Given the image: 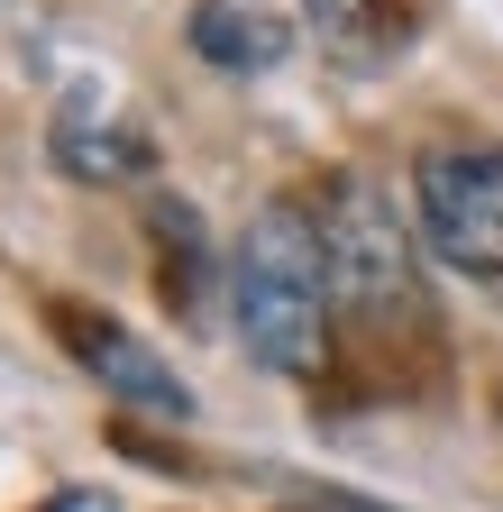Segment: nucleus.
Here are the masks:
<instances>
[{
	"label": "nucleus",
	"instance_id": "nucleus-1",
	"mask_svg": "<svg viewBox=\"0 0 503 512\" xmlns=\"http://www.w3.org/2000/svg\"><path fill=\"white\" fill-rule=\"evenodd\" d=\"M330 247H321V211L302 202H266L247 220L238 256H229V311L238 339L266 375H321L330 366Z\"/></svg>",
	"mask_w": 503,
	"mask_h": 512
},
{
	"label": "nucleus",
	"instance_id": "nucleus-2",
	"mask_svg": "<svg viewBox=\"0 0 503 512\" xmlns=\"http://www.w3.org/2000/svg\"><path fill=\"white\" fill-rule=\"evenodd\" d=\"M321 247H330V293H339V311H366V320L412 311V320H421L412 229L394 220V202H385L366 174H339V183H330V202H321Z\"/></svg>",
	"mask_w": 503,
	"mask_h": 512
},
{
	"label": "nucleus",
	"instance_id": "nucleus-3",
	"mask_svg": "<svg viewBox=\"0 0 503 512\" xmlns=\"http://www.w3.org/2000/svg\"><path fill=\"white\" fill-rule=\"evenodd\" d=\"M412 211L449 275L503 284V147H430L412 165Z\"/></svg>",
	"mask_w": 503,
	"mask_h": 512
},
{
	"label": "nucleus",
	"instance_id": "nucleus-4",
	"mask_svg": "<svg viewBox=\"0 0 503 512\" xmlns=\"http://www.w3.org/2000/svg\"><path fill=\"white\" fill-rule=\"evenodd\" d=\"M55 330H65V348L92 366V384L101 394H119V403H138V412H156V421H183L193 412V384H183L138 330H119L110 311H83V302H55Z\"/></svg>",
	"mask_w": 503,
	"mask_h": 512
},
{
	"label": "nucleus",
	"instance_id": "nucleus-5",
	"mask_svg": "<svg viewBox=\"0 0 503 512\" xmlns=\"http://www.w3.org/2000/svg\"><path fill=\"white\" fill-rule=\"evenodd\" d=\"M55 165H65L74 183H138V174L156 165V147H147L119 110L65 101V110H55Z\"/></svg>",
	"mask_w": 503,
	"mask_h": 512
},
{
	"label": "nucleus",
	"instance_id": "nucleus-6",
	"mask_svg": "<svg viewBox=\"0 0 503 512\" xmlns=\"http://www.w3.org/2000/svg\"><path fill=\"white\" fill-rule=\"evenodd\" d=\"M311 37H321L339 64H357V74H375V64H394L412 46V10L403 0H302Z\"/></svg>",
	"mask_w": 503,
	"mask_h": 512
},
{
	"label": "nucleus",
	"instance_id": "nucleus-7",
	"mask_svg": "<svg viewBox=\"0 0 503 512\" xmlns=\"http://www.w3.org/2000/svg\"><path fill=\"white\" fill-rule=\"evenodd\" d=\"M183 37H193V55L202 64H220V74H275L284 64V19H266V10H247V0H202L193 19H183Z\"/></svg>",
	"mask_w": 503,
	"mask_h": 512
},
{
	"label": "nucleus",
	"instance_id": "nucleus-8",
	"mask_svg": "<svg viewBox=\"0 0 503 512\" xmlns=\"http://www.w3.org/2000/svg\"><path fill=\"white\" fill-rule=\"evenodd\" d=\"M156 238H165V302H193L202 293V220L183 202H147Z\"/></svg>",
	"mask_w": 503,
	"mask_h": 512
},
{
	"label": "nucleus",
	"instance_id": "nucleus-9",
	"mask_svg": "<svg viewBox=\"0 0 503 512\" xmlns=\"http://www.w3.org/2000/svg\"><path fill=\"white\" fill-rule=\"evenodd\" d=\"M37 512H119V503H110L101 485H65V494H46Z\"/></svg>",
	"mask_w": 503,
	"mask_h": 512
},
{
	"label": "nucleus",
	"instance_id": "nucleus-10",
	"mask_svg": "<svg viewBox=\"0 0 503 512\" xmlns=\"http://www.w3.org/2000/svg\"><path fill=\"white\" fill-rule=\"evenodd\" d=\"M284 512H375V503H357V494H311V503H284Z\"/></svg>",
	"mask_w": 503,
	"mask_h": 512
}]
</instances>
